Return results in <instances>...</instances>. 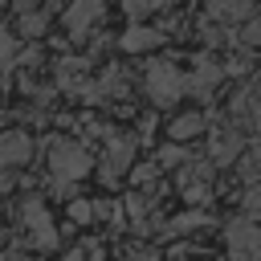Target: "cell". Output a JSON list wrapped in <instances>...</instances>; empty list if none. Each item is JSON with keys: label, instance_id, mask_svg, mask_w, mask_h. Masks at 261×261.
<instances>
[{"label": "cell", "instance_id": "obj_6", "mask_svg": "<svg viewBox=\"0 0 261 261\" xmlns=\"http://www.w3.org/2000/svg\"><path fill=\"white\" fill-rule=\"evenodd\" d=\"M208 151H212V159H216V163H232V159H241V151H245V130H241L237 122L216 126V130H212Z\"/></svg>", "mask_w": 261, "mask_h": 261}, {"label": "cell", "instance_id": "obj_9", "mask_svg": "<svg viewBox=\"0 0 261 261\" xmlns=\"http://www.w3.org/2000/svg\"><path fill=\"white\" fill-rule=\"evenodd\" d=\"M220 77H224V65H216L212 57H196V73L188 77V90H196V98H208Z\"/></svg>", "mask_w": 261, "mask_h": 261}, {"label": "cell", "instance_id": "obj_8", "mask_svg": "<svg viewBox=\"0 0 261 261\" xmlns=\"http://www.w3.org/2000/svg\"><path fill=\"white\" fill-rule=\"evenodd\" d=\"M29 159H33V139H29L24 130H4V135H0V171L20 167V163H29Z\"/></svg>", "mask_w": 261, "mask_h": 261}, {"label": "cell", "instance_id": "obj_2", "mask_svg": "<svg viewBox=\"0 0 261 261\" xmlns=\"http://www.w3.org/2000/svg\"><path fill=\"white\" fill-rule=\"evenodd\" d=\"M147 94H151L155 106H171V102H179L188 94V77L171 61H151L147 65Z\"/></svg>", "mask_w": 261, "mask_h": 261}, {"label": "cell", "instance_id": "obj_23", "mask_svg": "<svg viewBox=\"0 0 261 261\" xmlns=\"http://www.w3.org/2000/svg\"><path fill=\"white\" fill-rule=\"evenodd\" d=\"M61 261H86V249H69V253L61 257Z\"/></svg>", "mask_w": 261, "mask_h": 261}, {"label": "cell", "instance_id": "obj_1", "mask_svg": "<svg viewBox=\"0 0 261 261\" xmlns=\"http://www.w3.org/2000/svg\"><path fill=\"white\" fill-rule=\"evenodd\" d=\"M90 167H94V159H90V151H86L82 143H73V139H57V143L49 147V171H53L57 188L69 192L82 175H90Z\"/></svg>", "mask_w": 261, "mask_h": 261}, {"label": "cell", "instance_id": "obj_18", "mask_svg": "<svg viewBox=\"0 0 261 261\" xmlns=\"http://www.w3.org/2000/svg\"><path fill=\"white\" fill-rule=\"evenodd\" d=\"M20 33H29V37L45 33V12H24L20 16Z\"/></svg>", "mask_w": 261, "mask_h": 261}, {"label": "cell", "instance_id": "obj_3", "mask_svg": "<svg viewBox=\"0 0 261 261\" xmlns=\"http://www.w3.org/2000/svg\"><path fill=\"white\" fill-rule=\"evenodd\" d=\"M228 261H261V228L253 220H232L224 228Z\"/></svg>", "mask_w": 261, "mask_h": 261}, {"label": "cell", "instance_id": "obj_19", "mask_svg": "<svg viewBox=\"0 0 261 261\" xmlns=\"http://www.w3.org/2000/svg\"><path fill=\"white\" fill-rule=\"evenodd\" d=\"M188 159H192V155H188L184 147H163V151H159V163H163V167H179V163H188Z\"/></svg>", "mask_w": 261, "mask_h": 261}, {"label": "cell", "instance_id": "obj_17", "mask_svg": "<svg viewBox=\"0 0 261 261\" xmlns=\"http://www.w3.org/2000/svg\"><path fill=\"white\" fill-rule=\"evenodd\" d=\"M69 220L73 224H90L94 220V204L90 200H69Z\"/></svg>", "mask_w": 261, "mask_h": 261}, {"label": "cell", "instance_id": "obj_13", "mask_svg": "<svg viewBox=\"0 0 261 261\" xmlns=\"http://www.w3.org/2000/svg\"><path fill=\"white\" fill-rule=\"evenodd\" d=\"M175 0H122V8L130 12V16H151V12H163V8H171Z\"/></svg>", "mask_w": 261, "mask_h": 261}, {"label": "cell", "instance_id": "obj_11", "mask_svg": "<svg viewBox=\"0 0 261 261\" xmlns=\"http://www.w3.org/2000/svg\"><path fill=\"white\" fill-rule=\"evenodd\" d=\"M163 41V29H130L126 37H122V49L126 53H147V49H155Z\"/></svg>", "mask_w": 261, "mask_h": 261}, {"label": "cell", "instance_id": "obj_7", "mask_svg": "<svg viewBox=\"0 0 261 261\" xmlns=\"http://www.w3.org/2000/svg\"><path fill=\"white\" fill-rule=\"evenodd\" d=\"M61 20H65L69 37H86V33L102 20V0H69Z\"/></svg>", "mask_w": 261, "mask_h": 261}, {"label": "cell", "instance_id": "obj_4", "mask_svg": "<svg viewBox=\"0 0 261 261\" xmlns=\"http://www.w3.org/2000/svg\"><path fill=\"white\" fill-rule=\"evenodd\" d=\"M20 220H24V228H29V241L37 245V249H57V228H53V220H49V212H45V200H24V208H20Z\"/></svg>", "mask_w": 261, "mask_h": 261}, {"label": "cell", "instance_id": "obj_21", "mask_svg": "<svg viewBox=\"0 0 261 261\" xmlns=\"http://www.w3.org/2000/svg\"><path fill=\"white\" fill-rule=\"evenodd\" d=\"M204 220H208L204 212H188V216H179V220H171V228H167V232H188L192 224H204Z\"/></svg>", "mask_w": 261, "mask_h": 261}, {"label": "cell", "instance_id": "obj_16", "mask_svg": "<svg viewBox=\"0 0 261 261\" xmlns=\"http://www.w3.org/2000/svg\"><path fill=\"white\" fill-rule=\"evenodd\" d=\"M16 65V41L8 29H0V69H12Z\"/></svg>", "mask_w": 261, "mask_h": 261}, {"label": "cell", "instance_id": "obj_12", "mask_svg": "<svg viewBox=\"0 0 261 261\" xmlns=\"http://www.w3.org/2000/svg\"><path fill=\"white\" fill-rule=\"evenodd\" d=\"M204 130V114H179L171 126H167V135L175 139V143H188V139H196Z\"/></svg>", "mask_w": 261, "mask_h": 261}, {"label": "cell", "instance_id": "obj_14", "mask_svg": "<svg viewBox=\"0 0 261 261\" xmlns=\"http://www.w3.org/2000/svg\"><path fill=\"white\" fill-rule=\"evenodd\" d=\"M241 204H245V220H253V224H257V220H261V184H249Z\"/></svg>", "mask_w": 261, "mask_h": 261}, {"label": "cell", "instance_id": "obj_10", "mask_svg": "<svg viewBox=\"0 0 261 261\" xmlns=\"http://www.w3.org/2000/svg\"><path fill=\"white\" fill-rule=\"evenodd\" d=\"M208 16L220 24H237L253 16V0H208Z\"/></svg>", "mask_w": 261, "mask_h": 261}, {"label": "cell", "instance_id": "obj_20", "mask_svg": "<svg viewBox=\"0 0 261 261\" xmlns=\"http://www.w3.org/2000/svg\"><path fill=\"white\" fill-rule=\"evenodd\" d=\"M184 188V200L188 204H204L208 200V184H179Z\"/></svg>", "mask_w": 261, "mask_h": 261}, {"label": "cell", "instance_id": "obj_5", "mask_svg": "<svg viewBox=\"0 0 261 261\" xmlns=\"http://www.w3.org/2000/svg\"><path fill=\"white\" fill-rule=\"evenodd\" d=\"M130 159H135V143L130 139H122V135H106V155H102V179L106 184H114L126 167H130Z\"/></svg>", "mask_w": 261, "mask_h": 261}, {"label": "cell", "instance_id": "obj_15", "mask_svg": "<svg viewBox=\"0 0 261 261\" xmlns=\"http://www.w3.org/2000/svg\"><path fill=\"white\" fill-rule=\"evenodd\" d=\"M241 175H245V184H261V147H253V151L245 155Z\"/></svg>", "mask_w": 261, "mask_h": 261}, {"label": "cell", "instance_id": "obj_22", "mask_svg": "<svg viewBox=\"0 0 261 261\" xmlns=\"http://www.w3.org/2000/svg\"><path fill=\"white\" fill-rule=\"evenodd\" d=\"M241 41H245V45H253V49L261 45V16H249V24H245V33H241Z\"/></svg>", "mask_w": 261, "mask_h": 261}]
</instances>
